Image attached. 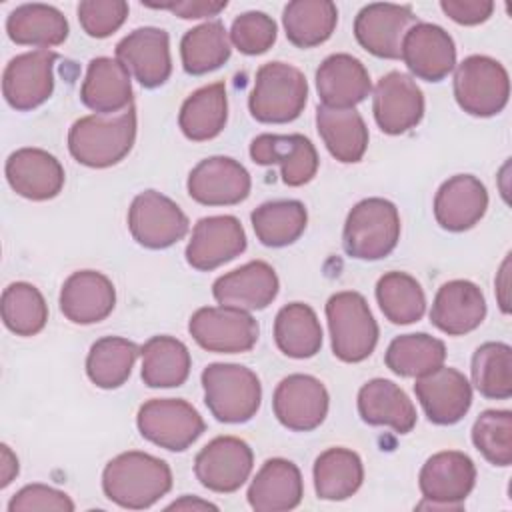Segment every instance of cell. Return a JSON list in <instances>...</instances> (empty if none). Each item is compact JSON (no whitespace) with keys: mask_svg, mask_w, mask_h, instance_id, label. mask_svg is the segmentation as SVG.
I'll return each instance as SVG.
<instances>
[{"mask_svg":"<svg viewBox=\"0 0 512 512\" xmlns=\"http://www.w3.org/2000/svg\"><path fill=\"white\" fill-rule=\"evenodd\" d=\"M172 488L170 466L146 452L130 450L112 458L102 472L108 500L128 510L150 508Z\"/></svg>","mask_w":512,"mask_h":512,"instance_id":"cell-1","label":"cell"},{"mask_svg":"<svg viewBox=\"0 0 512 512\" xmlns=\"http://www.w3.org/2000/svg\"><path fill=\"white\" fill-rule=\"evenodd\" d=\"M136 140L134 104L116 114H92L76 120L68 132L72 158L90 168L118 164Z\"/></svg>","mask_w":512,"mask_h":512,"instance_id":"cell-2","label":"cell"},{"mask_svg":"<svg viewBox=\"0 0 512 512\" xmlns=\"http://www.w3.org/2000/svg\"><path fill=\"white\" fill-rule=\"evenodd\" d=\"M204 402L218 422H248L260 408L262 386L258 376L240 364L216 362L202 372Z\"/></svg>","mask_w":512,"mask_h":512,"instance_id":"cell-3","label":"cell"},{"mask_svg":"<svg viewBox=\"0 0 512 512\" xmlns=\"http://www.w3.org/2000/svg\"><path fill=\"white\" fill-rule=\"evenodd\" d=\"M308 100L304 74L286 62H268L258 68L248 100L250 114L264 124L296 120Z\"/></svg>","mask_w":512,"mask_h":512,"instance_id":"cell-4","label":"cell"},{"mask_svg":"<svg viewBox=\"0 0 512 512\" xmlns=\"http://www.w3.org/2000/svg\"><path fill=\"white\" fill-rule=\"evenodd\" d=\"M332 352L342 362L366 360L378 342V324L362 294L344 290L326 302Z\"/></svg>","mask_w":512,"mask_h":512,"instance_id":"cell-5","label":"cell"},{"mask_svg":"<svg viewBox=\"0 0 512 512\" xmlns=\"http://www.w3.org/2000/svg\"><path fill=\"white\" fill-rule=\"evenodd\" d=\"M400 240L398 208L384 198L358 202L344 224V250L358 260H380L388 256Z\"/></svg>","mask_w":512,"mask_h":512,"instance_id":"cell-6","label":"cell"},{"mask_svg":"<svg viewBox=\"0 0 512 512\" xmlns=\"http://www.w3.org/2000/svg\"><path fill=\"white\" fill-rule=\"evenodd\" d=\"M508 96V72L498 60L474 54L458 64L454 72V98L464 112L480 118L494 116L504 110Z\"/></svg>","mask_w":512,"mask_h":512,"instance_id":"cell-7","label":"cell"},{"mask_svg":"<svg viewBox=\"0 0 512 512\" xmlns=\"http://www.w3.org/2000/svg\"><path fill=\"white\" fill-rule=\"evenodd\" d=\"M136 426L142 438L170 452H184L206 430L198 410L180 398L144 402L138 410Z\"/></svg>","mask_w":512,"mask_h":512,"instance_id":"cell-8","label":"cell"},{"mask_svg":"<svg viewBox=\"0 0 512 512\" xmlns=\"http://www.w3.org/2000/svg\"><path fill=\"white\" fill-rule=\"evenodd\" d=\"M476 484V466L470 456L458 450H444L430 456L418 476L424 502L418 508L460 510Z\"/></svg>","mask_w":512,"mask_h":512,"instance_id":"cell-9","label":"cell"},{"mask_svg":"<svg viewBox=\"0 0 512 512\" xmlns=\"http://www.w3.org/2000/svg\"><path fill=\"white\" fill-rule=\"evenodd\" d=\"M192 338L208 352H248L258 342V322L246 312L230 306L198 308L188 322Z\"/></svg>","mask_w":512,"mask_h":512,"instance_id":"cell-10","label":"cell"},{"mask_svg":"<svg viewBox=\"0 0 512 512\" xmlns=\"http://www.w3.org/2000/svg\"><path fill=\"white\" fill-rule=\"evenodd\" d=\"M128 228L140 246L162 250L186 236L188 218L168 196L144 190L130 204Z\"/></svg>","mask_w":512,"mask_h":512,"instance_id":"cell-11","label":"cell"},{"mask_svg":"<svg viewBox=\"0 0 512 512\" xmlns=\"http://www.w3.org/2000/svg\"><path fill=\"white\" fill-rule=\"evenodd\" d=\"M254 464L252 448L236 436L210 440L194 458V474L212 492H236L250 476Z\"/></svg>","mask_w":512,"mask_h":512,"instance_id":"cell-12","label":"cell"},{"mask_svg":"<svg viewBox=\"0 0 512 512\" xmlns=\"http://www.w3.org/2000/svg\"><path fill=\"white\" fill-rule=\"evenodd\" d=\"M58 54L52 50H32L12 58L2 74V92L6 102L20 112L34 110L44 104L54 90V62Z\"/></svg>","mask_w":512,"mask_h":512,"instance_id":"cell-13","label":"cell"},{"mask_svg":"<svg viewBox=\"0 0 512 512\" xmlns=\"http://www.w3.org/2000/svg\"><path fill=\"white\" fill-rule=\"evenodd\" d=\"M418 24L410 6L374 2L364 6L354 20V36L358 44L378 56L396 60L402 54V42L408 30Z\"/></svg>","mask_w":512,"mask_h":512,"instance_id":"cell-14","label":"cell"},{"mask_svg":"<svg viewBox=\"0 0 512 512\" xmlns=\"http://www.w3.org/2000/svg\"><path fill=\"white\" fill-rule=\"evenodd\" d=\"M328 390L308 374H290L274 390L272 408L282 426L294 432L318 428L328 414Z\"/></svg>","mask_w":512,"mask_h":512,"instance_id":"cell-15","label":"cell"},{"mask_svg":"<svg viewBox=\"0 0 512 512\" xmlns=\"http://www.w3.org/2000/svg\"><path fill=\"white\" fill-rule=\"evenodd\" d=\"M372 112L386 134H404L416 128L424 116V96L418 84L404 72H388L374 86Z\"/></svg>","mask_w":512,"mask_h":512,"instance_id":"cell-16","label":"cell"},{"mask_svg":"<svg viewBox=\"0 0 512 512\" xmlns=\"http://www.w3.org/2000/svg\"><path fill=\"white\" fill-rule=\"evenodd\" d=\"M188 194L204 206L240 204L250 194V174L234 158L210 156L198 162L188 174Z\"/></svg>","mask_w":512,"mask_h":512,"instance_id":"cell-17","label":"cell"},{"mask_svg":"<svg viewBox=\"0 0 512 512\" xmlns=\"http://www.w3.org/2000/svg\"><path fill=\"white\" fill-rule=\"evenodd\" d=\"M116 58L144 88L162 86L172 74L168 32L154 26L132 30L116 44Z\"/></svg>","mask_w":512,"mask_h":512,"instance_id":"cell-18","label":"cell"},{"mask_svg":"<svg viewBox=\"0 0 512 512\" xmlns=\"http://www.w3.org/2000/svg\"><path fill=\"white\" fill-rule=\"evenodd\" d=\"M414 392L428 420L440 426L460 422L472 404V386L466 376L444 364L416 378Z\"/></svg>","mask_w":512,"mask_h":512,"instance_id":"cell-19","label":"cell"},{"mask_svg":"<svg viewBox=\"0 0 512 512\" xmlns=\"http://www.w3.org/2000/svg\"><path fill=\"white\" fill-rule=\"evenodd\" d=\"M246 250V232L234 216L200 218L186 246V260L192 268L214 270Z\"/></svg>","mask_w":512,"mask_h":512,"instance_id":"cell-20","label":"cell"},{"mask_svg":"<svg viewBox=\"0 0 512 512\" xmlns=\"http://www.w3.org/2000/svg\"><path fill=\"white\" fill-rule=\"evenodd\" d=\"M250 158L260 166L278 164L288 186L308 184L318 170V152L302 134H260L250 144Z\"/></svg>","mask_w":512,"mask_h":512,"instance_id":"cell-21","label":"cell"},{"mask_svg":"<svg viewBox=\"0 0 512 512\" xmlns=\"http://www.w3.org/2000/svg\"><path fill=\"white\" fill-rule=\"evenodd\" d=\"M400 58L416 78L440 82L456 66V46L442 26L418 22L404 36Z\"/></svg>","mask_w":512,"mask_h":512,"instance_id":"cell-22","label":"cell"},{"mask_svg":"<svg viewBox=\"0 0 512 512\" xmlns=\"http://www.w3.org/2000/svg\"><path fill=\"white\" fill-rule=\"evenodd\" d=\"M6 180L18 196L42 202L60 194L64 168L46 150L20 148L6 160Z\"/></svg>","mask_w":512,"mask_h":512,"instance_id":"cell-23","label":"cell"},{"mask_svg":"<svg viewBox=\"0 0 512 512\" xmlns=\"http://www.w3.org/2000/svg\"><path fill=\"white\" fill-rule=\"evenodd\" d=\"M278 276L264 260H252L228 274H222L212 294L220 306L238 310H264L278 294Z\"/></svg>","mask_w":512,"mask_h":512,"instance_id":"cell-24","label":"cell"},{"mask_svg":"<svg viewBox=\"0 0 512 512\" xmlns=\"http://www.w3.org/2000/svg\"><path fill=\"white\" fill-rule=\"evenodd\" d=\"M486 208V186L472 174H456L448 178L434 198V218L448 232L470 230L482 220Z\"/></svg>","mask_w":512,"mask_h":512,"instance_id":"cell-25","label":"cell"},{"mask_svg":"<svg viewBox=\"0 0 512 512\" xmlns=\"http://www.w3.org/2000/svg\"><path fill=\"white\" fill-rule=\"evenodd\" d=\"M486 316L482 290L470 280H450L434 296L430 320L448 336H462L476 330Z\"/></svg>","mask_w":512,"mask_h":512,"instance_id":"cell-26","label":"cell"},{"mask_svg":"<svg viewBox=\"0 0 512 512\" xmlns=\"http://www.w3.org/2000/svg\"><path fill=\"white\" fill-rule=\"evenodd\" d=\"M114 304V284L96 270L70 274L60 290V310L74 324H96L114 310Z\"/></svg>","mask_w":512,"mask_h":512,"instance_id":"cell-27","label":"cell"},{"mask_svg":"<svg viewBox=\"0 0 512 512\" xmlns=\"http://www.w3.org/2000/svg\"><path fill=\"white\" fill-rule=\"evenodd\" d=\"M80 100L96 114H116L132 106L130 72L118 58H92L80 88Z\"/></svg>","mask_w":512,"mask_h":512,"instance_id":"cell-28","label":"cell"},{"mask_svg":"<svg viewBox=\"0 0 512 512\" xmlns=\"http://www.w3.org/2000/svg\"><path fill=\"white\" fill-rule=\"evenodd\" d=\"M316 90L324 106L354 108L372 90L366 66L350 54H332L316 70Z\"/></svg>","mask_w":512,"mask_h":512,"instance_id":"cell-29","label":"cell"},{"mask_svg":"<svg viewBox=\"0 0 512 512\" xmlns=\"http://www.w3.org/2000/svg\"><path fill=\"white\" fill-rule=\"evenodd\" d=\"M304 484L298 466L284 458L262 464L248 488V504L256 512H284L302 502Z\"/></svg>","mask_w":512,"mask_h":512,"instance_id":"cell-30","label":"cell"},{"mask_svg":"<svg viewBox=\"0 0 512 512\" xmlns=\"http://www.w3.org/2000/svg\"><path fill=\"white\" fill-rule=\"evenodd\" d=\"M358 414L370 426H388L408 434L416 426V408L408 394L386 378L366 382L358 392Z\"/></svg>","mask_w":512,"mask_h":512,"instance_id":"cell-31","label":"cell"},{"mask_svg":"<svg viewBox=\"0 0 512 512\" xmlns=\"http://www.w3.org/2000/svg\"><path fill=\"white\" fill-rule=\"evenodd\" d=\"M316 126L328 152L344 162H360L368 148V128L356 108H316Z\"/></svg>","mask_w":512,"mask_h":512,"instance_id":"cell-32","label":"cell"},{"mask_svg":"<svg viewBox=\"0 0 512 512\" xmlns=\"http://www.w3.org/2000/svg\"><path fill=\"white\" fill-rule=\"evenodd\" d=\"M6 32L8 38L20 46L48 50L68 38V20L50 4H22L8 14Z\"/></svg>","mask_w":512,"mask_h":512,"instance_id":"cell-33","label":"cell"},{"mask_svg":"<svg viewBox=\"0 0 512 512\" xmlns=\"http://www.w3.org/2000/svg\"><path fill=\"white\" fill-rule=\"evenodd\" d=\"M228 120V98L222 82L192 92L178 114V126L188 140L204 142L216 138Z\"/></svg>","mask_w":512,"mask_h":512,"instance_id":"cell-34","label":"cell"},{"mask_svg":"<svg viewBox=\"0 0 512 512\" xmlns=\"http://www.w3.org/2000/svg\"><path fill=\"white\" fill-rule=\"evenodd\" d=\"M142 380L150 388L182 386L190 374V352L172 336H152L140 348Z\"/></svg>","mask_w":512,"mask_h":512,"instance_id":"cell-35","label":"cell"},{"mask_svg":"<svg viewBox=\"0 0 512 512\" xmlns=\"http://www.w3.org/2000/svg\"><path fill=\"white\" fill-rule=\"evenodd\" d=\"M274 340L290 358H312L322 348V326L316 312L302 302L286 304L276 314Z\"/></svg>","mask_w":512,"mask_h":512,"instance_id":"cell-36","label":"cell"},{"mask_svg":"<svg viewBox=\"0 0 512 512\" xmlns=\"http://www.w3.org/2000/svg\"><path fill=\"white\" fill-rule=\"evenodd\" d=\"M286 38L298 48H314L326 42L336 24L338 8L330 0H294L284 8Z\"/></svg>","mask_w":512,"mask_h":512,"instance_id":"cell-37","label":"cell"},{"mask_svg":"<svg viewBox=\"0 0 512 512\" xmlns=\"http://www.w3.org/2000/svg\"><path fill=\"white\" fill-rule=\"evenodd\" d=\"M364 466L348 448H328L314 462V488L322 500H346L362 486Z\"/></svg>","mask_w":512,"mask_h":512,"instance_id":"cell-38","label":"cell"},{"mask_svg":"<svg viewBox=\"0 0 512 512\" xmlns=\"http://www.w3.org/2000/svg\"><path fill=\"white\" fill-rule=\"evenodd\" d=\"M256 238L270 248H282L296 242L306 230L308 212L300 200H274L260 204L252 214Z\"/></svg>","mask_w":512,"mask_h":512,"instance_id":"cell-39","label":"cell"},{"mask_svg":"<svg viewBox=\"0 0 512 512\" xmlns=\"http://www.w3.org/2000/svg\"><path fill=\"white\" fill-rule=\"evenodd\" d=\"M140 348L120 336H104L96 340L86 356V374L98 388H120L132 372Z\"/></svg>","mask_w":512,"mask_h":512,"instance_id":"cell-40","label":"cell"},{"mask_svg":"<svg viewBox=\"0 0 512 512\" xmlns=\"http://www.w3.org/2000/svg\"><path fill=\"white\" fill-rule=\"evenodd\" d=\"M446 360V346L442 340L418 332V334H402L396 336L384 356L386 366L404 378H420L436 368H440Z\"/></svg>","mask_w":512,"mask_h":512,"instance_id":"cell-41","label":"cell"},{"mask_svg":"<svg viewBox=\"0 0 512 512\" xmlns=\"http://www.w3.org/2000/svg\"><path fill=\"white\" fill-rule=\"evenodd\" d=\"M230 40L222 22H204L180 40V58L188 74L200 76L220 68L230 58Z\"/></svg>","mask_w":512,"mask_h":512,"instance_id":"cell-42","label":"cell"},{"mask_svg":"<svg viewBox=\"0 0 512 512\" xmlns=\"http://www.w3.org/2000/svg\"><path fill=\"white\" fill-rule=\"evenodd\" d=\"M376 300L392 324L418 322L426 312V296L416 278L406 272H386L376 284Z\"/></svg>","mask_w":512,"mask_h":512,"instance_id":"cell-43","label":"cell"},{"mask_svg":"<svg viewBox=\"0 0 512 512\" xmlns=\"http://www.w3.org/2000/svg\"><path fill=\"white\" fill-rule=\"evenodd\" d=\"M472 382L490 400L512 396V348L504 342H486L472 356Z\"/></svg>","mask_w":512,"mask_h":512,"instance_id":"cell-44","label":"cell"},{"mask_svg":"<svg viewBox=\"0 0 512 512\" xmlns=\"http://www.w3.org/2000/svg\"><path fill=\"white\" fill-rule=\"evenodd\" d=\"M2 320L16 336H34L48 322V306L40 290L28 282H12L2 292Z\"/></svg>","mask_w":512,"mask_h":512,"instance_id":"cell-45","label":"cell"},{"mask_svg":"<svg viewBox=\"0 0 512 512\" xmlns=\"http://www.w3.org/2000/svg\"><path fill=\"white\" fill-rule=\"evenodd\" d=\"M472 442L490 464L508 466L512 462V412L484 410L472 426Z\"/></svg>","mask_w":512,"mask_h":512,"instance_id":"cell-46","label":"cell"},{"mask_svg":"<svg viewBox=\"0 0 512 512\" xmlns=\"http://www.w3.org/2000/svg\"><path fill=\"white\" fill-rule=\"evenodd\" d=\"M276 22L264 12H244L234 18L230 28L232 44L248 56L264 54L276 42Z\"/></svg>","mask_w":512,"mask_h":512,"instance_id":"cell-47","label":"cell"},{"mask_svg":"<svg viewBox=\"0 0 512 512\" xmlns=\"http://www.w3.org/2000/svg\"><path fill=\"white\" fill-rule=\"evenodd\" d=\"M128 16L124 0H84L78 4V20L84 32L92 38L114 34Z\"/></svg>","mask_w":512,"mask_h":512,"instance_id":"cell-48","label":"cell"},{"mask_svg":"<svg viewBox=\"0 0 512 512\" xmlns=\"http://www.w3.org/2000/svg\"><path fill=\"white\" fill-rule=\"evenodd\" d=\"M22 510H58V512H72L74 502L68 494L46 486V484H28L18 490L12 500L8 502V512H22Z\"/></svg>","mask_w":512,"mask_h":512,"instance_id":"cell-49","label":"cell"},{"mask_svg":"<svg viewBox=\"0 0 512 512\" xmlns=\"http://www.w3.org/2000/svg\"><path fill=\"white\" fill-rule=\"evenodd\" d=\"M440 8L454 22L464 26H476L492 16L494 2L490 0H442Z\"/></svg>","mask_w":512,"mask_h":512,"instance_id":"cell-50","label":"cell"},{"mask_svg":"<svg viewBox=\"0 0 512 512\" xmlns=\"http://www.w3.org/2000/svg\"><path fill=\"white\" fill-rule=\"evenodd\" d=\"M148 8L158 10H170L172 14L184 18V20H196V18H210L220 14L228 2H210V0H182V2H142Z\"/></svg>","mask_w":512,"mask_h":512,"instance_id":"cell-51","label":"cell"},{"mask_svg":"<svg viewBox=\"0 0 512 512\" xmlns=\"http://www.w3.org/2000/svg\"><path fill=\"white\" fill-rule=\"evenodd\" d=\"M18 476V458L8 444L0 446V486L6 488Z\"/></svg>","mask_w":512,"mask_h":512,"instance_id":"cell-52","label":"cell"},{"mask_svg":"<svg viewBox=\"0 0 512 512\" xmlns=\"http://www.w3.org/2000/svg\"><path fill=\"white\" fill-rule=\"evenodd\" d=\"M510 268V256L504 258L502 266H500V272H498V278H496V296H498V304H500V310L504 314L510 312V282H508V272Z\"/></svg>","mask_w":512,"mask_h":512,"instance_id":"cell-53","label":"cell"},{"mask_svg":"<svg viewBox=\"0 0 512 512\" xmlns=\"http://www.w3.org/2000/svg\"><path fill=\"white\" fill-rule=\"evenodd\" d=\"M216 510V506L214 504H210V502H206V500H200V498H192V496H182L180 500H176V502H172L170 506H168V510Z\"/></svg>","mask_w":512,"mask_h":512,"instance_id":"cell-54","label":"cell"}]
</instances>
